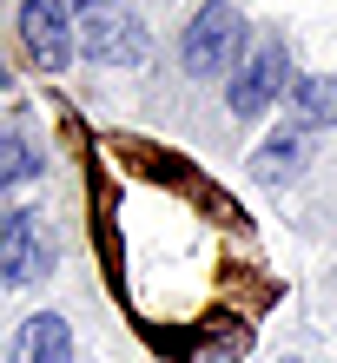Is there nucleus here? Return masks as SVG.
<instances>
[{
    "mask_svg": "<svg viewBox=\"0 0 337 363\" xmlns=\"http://www.w3.org/2000/svg\"><path fill=\"white\" fill-rule=\"evenodd\" d=\"M53 271V238L40 225V211H13L0 225V284H33Z\"/></svg>",
    "mask_w": 337,
    "mask_h": 363,
    "instance_id": "nucleus-3",
    "label": "nucleus"
},
{
    "mask_svg": "<svg viewBox=\"0 0 337 363\" xmlns=\"http://www.w3.org/2000/svg\"><path fill=\"white\" fill-rule=\"evenodd\" d=\"M73 27H79V47L106 67H133L145 60V33L139 20L119 7V0H73Z\"/></svg>",
    "mask_w": 337,
    "mask_h": 363,
    "instance_id": "nucleus-2",
    "label": "nucleus"
},
{
    "mask_svg": "<svg viewBox=\"0 0 337 363\" xmlns=\"http://www.w3.org/2000/svg\"><path fill=\"white\" fill-rule=\"evenodd\" d=\"M20 40L40 67H67L73 60V7L67 0H20Z\"/></svg>",
    "mask_w": 337,
    "mask_h": 363,
    "instance_id": "nucleus-4",
    "label": "nucleus"
},
{
    "mask_svg": "<svg viewBox=\"0 0 337 363\" xmlns=\"http://www.w3.org/2000/svg\"><path fill=\"white\" fill-rule=\"evenodd\" d=\"M238 53H245V13L231 7V0H205V7L192 13V27H185V73L212 79Z\"/></svg>",
    "mask_w": 337,
    "mask_h": 363,
    "instance_id": "nucleus-1",
    "label": "nucleus"
},
{
    "mask_svg": "<svg viewBox=\"0 0 337 363\" xmlns=\"http://www.w3.org/2000/svg\"><path fill=\"white\" fill-rule=\"evenodd\" d=\"M13 363H73V330L60 324L53 311L27 317L20 337H13Z\"/></svg>",
    "mask_w": 337,
    "mask_h": 363,
    "instance_id": "nucleus-6",
    "label": "nucleus"
},
{
    "mask_svg": "<svg viewBox=\"0 0 337 363\" xmlns=\"http://www.w3.org/2000/svg\"><path fill=\"white\" fill-rule=\"evenodd\" d=\"M40 172V152L27 139H13V133H0V191L7 185H20V179H33Z\"/></svg>",
    "mask_w": 337,
    "mask_h": 363,
    "instance_id": "nucleus-8",
    "label": "nucleus"
},
{
    "mask_svg": "<svg viewBox=\"0 0 337 363\" xmlns=\"http://www.w3.org/2000/svg\"><path fill=\"white\" fill-rule=\"evenodd\" d=\"M0 86H7V67H0Z\"/></svg>",
    "mask_w": 337,
    "mask_h": 363,
    "instance_id": "nucleus-10",
    "label": "nucleus"
},
{
    "mask_svg": "<svg viewBox=\"0 0 337 363\" xmlns=\"http://www.w3.org/2000/svg\"><path fill=\"white\" fill-rule=\"evenodd\" d=\"M284 73H291V53H284V40H265L258 53L238 67V79H231V113L251 119V113H265L271 99L284 93Z\"/></svg>",
    "mask_w": 337,
    "mask_h": 363,
    "instance_id": "nucleus-5",
    "label": "nucleus"
},
{
    "mask_svg": "<svg viewBox=\"0 0 337 363\" xmlns=\"http://www.w3.org/2000/svg\"><path fill=\"white\" fill-rule=\"evenodd\" d=\"M304 125H337V73H318V79H298V93H291Z\"/></svg>",
    "mask_w": 337,
    "mask_h": 363,
    "instance_id": "nucleus-7",
    "label": "nucleus"
},
{
    "mask_svg": "<svg viewBox=\"0 0 337 363\" xmlns=\"http://www.w3.org/2000/svg\"><path fill=\"white\" fill-rule=\"evenodd\" d=\"M298 159H304V133H278V139H271L265 152H258V172H265V179L298 172Z\"/></svg>",
    "mask_w": 337,
    "mask_h": 363,
    "instance_id": "nucleus-9",
    "label": "nucleus"
}]
</instances>
